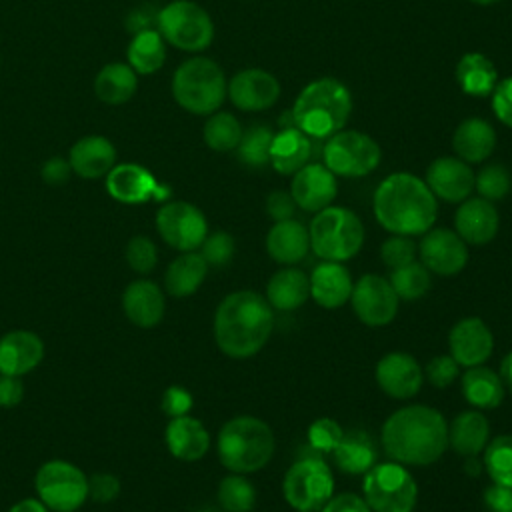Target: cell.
<instances>
[{
    "label": "cell",
    "mask_w": 512,
    "mask_h": 512,
    "mask_svg": "<svg viewBox=\"0 0 512 512\" xmlns=\"http://www.w3.org/2000/svg\"><path fill=\"white\" fill-rule=\"evenodd\" d=\"M126 260L132 270L148 274L158 262L156 244L148 236H134L126 246Z\"/></svg>",
    "instance_id": "c3c4849f"
},
{
    "label": "cell",
    "mask_w": 512,
    "mask_h": 512,
    "mask_svg": "<svg viewBox=\"0 0 512 512\" xmlns=\"http://www.w3.org/2000/svg\"><path fill=\"white\" fill-rule=\"evenodd\" d=\"M156 28L168 44L184 52H202L214 40L210 14L192 0H174L166 4L158 12Z\"/></svg>",
    "instance_id": "9c48e42d"
},
{
    "label": "cell",
    "mask_w": 512,
    "mask_h": 512,
    "mask_svg": "<svg viewBox=\"0 0 512 512\" xmlns=\"http://www.w3.org/2000/svg\"><path fill=\"white\" fill-rule=\"evenodd\" d=\"M208 274V264L200 252H182L174 258L164 274L166 292L174 298H186L194 294Z\"/></svg>",
    "instance_id": "836d02e7"
},
{
    "label": "cell",
    "mask_w": 512,
    "mask_h": 512,
    "mask_svg": "<svg viewBox=\"0 0 512 512\" xmlns=\"http://www.w3.org/2000/svg\"><path fill=\"white\" fill-rule=\"evenodd\" d=\"M156 230L168 246L180 252H192L204 242L208 222L202 210L194 204L174 200L160 206L156 214Z\"/></svg>",
    "instance_id": "4fadbf2b"
},
{
    "label": "cell",
    "mask_w": 512,
    "mask_h": 512,
    "mask_svg": "<svg viewBox=\"0 0 512 512\" xmlns=\"http://www.w3.org/2000/svg\"><path fill=\"white\" fill-rule=\"evenodd\" d=\"M374 216L378 224L402 236L428 232L438 214V202L426 182L408 172L386 176L374 192Z\"/></svg>",
    "instance_id": "3957f363"
},
{
    "label": "cell",
    "mask_w": 512,
    "mask_h": 512,
    "mask_svg": "<svg viewBox=\"0 0 512 512\" xmlns=\"http://www.w3.org/2000/svg\"><path fill=\"white\" fill-rule=\"evenodd\" d=\"M128 64L136 74H154L166 60V40L158 28H146L132 36L128 50Z\"/></svg>",
    "instance_id": "8d00e7d4"
},
{
    "label": "cell",
    "mask_w": 512,
    "mask_h": 512,
    "mask_svg": "<svg viewBox=\"0 0 512 512\" xmlns=\"http://www.w3.org/2000/svg\"><path fill=\"white\" fill-rule=\"evenodd\" d=\"M416 254H418V246L410 240V236H402V234H392L390 238L384 240L380 248L382 262L388 270H396L400 266L414 262Z\"/></svg>",
    "instance_id": "bcb514c9"
},
{
    "label": "cell",
    "mask_w": 512,
    "mask_h": 512,
    "mask_svg": "<svg viewBox=\"0 0 512 512\" xmlns=\"http://www.w3.org/2000/svg\"><path fill=\"white\" fill-rule=\"evenodd\" d=\"M218 504L226 512H250L256 506V490L244 474H228L218 486Z\"/></svg>",
    "instance_id": "b9f144b4"
},
{
    "label": "cell",
    "mask_w": 512,
    "mask_h": 512,
    "mask_svg": "<svg viewBox=\"0 0 512 512\" xmlns=\"http://www.w3.org/2000/svg\"><path fill=\"white\" fill-rule=\"evenodd\" d=\"M42 180L50 186H60L64 182H68L70 174H72V166L68 162V158H60V156H54L50 160H46L42 164Z\"/></svg>",
    "instance_id": "6f0895ef"
},
{
    "label": "cell",
    "mask_w": 512,
    "mask_h": 512,
    "mask_svg": "<svg viewBox=\"0 0 512 512\" xmlns=\"http://www.w3.org/2000/svg\"><path fill=\"white\" fill-rule=\"evenodd\" d=\"M474 172L458 156L436 158L426 170V186L444 202H462L474 190Z\"/></svg>",
    "instance_id": "d6986e66"
},
{
    "label": "cell",
    "mask_w": 512,
    "mask_h": 512,
    "mask_svg": "<svg viewBox=\"0 0 512 512\" xmlns=\"http://www.w3.org/2000/svg\"><path fill=\"white\" fill-rule=\"evenodd\" d=\"M336 192V176L324 164L316 162H308L298 172H294L290 182V194L296 206L306 212H320L328 208L336 198Z\"/></svg>",
    "instance_id": "ffe728a7"
},
{
    "label": "cell",
    "mask_w": 512,
    "mask_h": 512,
    "mask_svg": "<svg viewBox=\"0 0 512 512\" xmlns=\"http://www.w3.org/2000/svg\"><path fill=\"white\" fill-rule=\"evenodd\" d=\"M344 430L342 426L332 418H318L308 428V442L318 454H332V450L342 440Z\"/></svg>",
    "instance_id": "7dc6e473"
},
{
    "label": "cell",
    "mask_w": 512,
    "mask_h": 512,
    "mask_svg": "<svg viewBox=\"0 0 512 512\" xmlns=\"http://www.w3.org/2000/svg\"><path fill=\"white\" fill-rule=\"evenodd\" d=\"M482 504L486 512H512V488L492 482L482 492Z\"/></svg>",
    "instance_id": "11a10c76"
},
{
    "label": "cell",
    "mask_w": 512,
    "mask_h": 512,
    "mask_svg": "<svg viewBox=\"0 0 512 512\" xmlns=\"http://www.w3.org/2000/svg\"><path fill=\"white\" fill-rule=\"evenodd\" d=\"M350 112L348 88L336 78H318L298 94L290 116L306 136L328 138L344 128Z\"/></svg>",
    "instance_id": "277c9868"
},
{
    "label": "cell",
    "mask_w": 512,
    "mask_h": 512,
    "mask_svg": "<svg viewBox=\"0 0 512 512\" xmlns=\"http://www.w3.org/2000/svg\"><path fill=\"white\" fill-rule=\"evenodd\" d=\"M106 190L122 204H144L150 200H166L170 196V188L160 184L148 168L136 162L114 164L106 174Z\"/></svg>",
    "instance_id": "9a60e30c"
},
{
    "label": "cell",
    "mask_w": 512,
    "mask_h": 512,
    "mask_svg": "<svg viewBox=\"0 0 512 512\" xmlns=\"http://www.w3.org/2000/svg\"><path fill=\"white\" fill-rule=\"evenodd\" d=\"M138 88V76L128 62H110L102 66L94 80L96 96L112 106L128 102Z\"/></svg>",
    "instance_id": "d590c367"
},
{
    "label": "cell",
    "mask_w": 512,
    "mask_h": 512,
    "mask_svg": "<svg viewBox=\"0 0 512 512\" xmlns=\"http://www.w3.org/2000/svg\"><path fill=\"white\" fill-rule=\"evenodd\" d=\"M382 448L394 462L434 464L448 448V422L430 406L412 404L392 412L382 424Z\"/></svg>",
    "instance_id": "6da1fadb"
},
{
    "label": "cell",
    "mask_w": 512,
    "mask_h": 512,
    "mask_svg": "<svg viewBox=\"0 0 512 512\" xmlns=\"http://www.w3.org/2000/svg\"><path fill=\"white\" fill-rule=\"evenodd\" d=\"M338 470L350 476L366 474L378 462V448L374 438L366 430L344 432L338 446L332 450Z\"/></svg>",
    "instance_id": "f1b7e54d"
},
{
    "label": "cell",
    "mask_w": 512,
    "mask_h": 512,
    "mask_svg": "<svg viewBox=\"0 0 512 512\" xmlns=\"http://www.w3.org/2000/svg\"><path fill=\"white\" fill-rule=\"evenodd\" d=\"M68 162L72 172L80 178L94 180L106 176L116 164V148L114 144L100 134L84 136L70 148Z\"/></svg>",
    "instance_id": "484cf974"
},
{
    "label": "cell",
    "mask_w": 512,
    "mask_h": 512,
    "mask_svg": "<svg viewBox=\"0 0 512 512\" xmlns=\"http://www.w3.org/2000/svg\"><path fill=\"white\" fill-rule=\"evenodd\" d=\"M470 2L480 4V6H490V4H496V2H500V0H470Z\"/></svg>",
    "instance_id": "be15d7a7"
},
{
    "label": "cell",
    "mask_w": 512,
    "mask_h": 512,
    "mask_svg": "<svg viewBox=\"0 0 512 512\" xmlns=\"http://www.w3.org/2000/svg\"><path fill=\"white\" fill-rule=\"evenodd\" d=\"M474 188L480 198L496 202L502 200L512 188V176L502 164H488L474 176Z\"/></svg>",
    "instance_id": "ee69618b"
},
{
    "label": "cell",
    "mask_w": 512,
    "mask_h": 512,
    "mask_svg": "<svg viewBox=\"0 0 512 512\" xmlns=\"http://www.w3.org/2000/svg\"><path fill=\"white\" fill-rule=\"evenodd\" d=\"M166 300L160 286L152 280H134L124 288L122 310L138 328H152L164 316Z\"/></svg>",
    "instance_id": "d4e9b609"
},
{
    "label": "cell",
    "mask_w": 512,
    "mask_h": 512,
    "mask_svg": "<svg viewBox=\"0 0 512 512\" xmlns=\"http://www.w3.org/2000/svg\"><path fill=\"white\" fill-rule=\"evenodd\" d=\"M456 82L470 96H488L498 82V72L488 56L468 52L456 66Z\"/></svg>",
    "instance_id": "74e56055"
},
{
    "label": "cell",
    "mask_w": 512,
    "mask_h": 512,
    "mask_svg": "<svg viewBox=\"0 0 512 512\" xmlns=\"http://www.w3.org/2000/svg\"><path fill=\"white\" fill-rule=\"evenodd\" d=\"M456 234L474 246L488 244L500 226V216L494 202L484 198H466L460 202L454 216Z\"/></svg>",
    "instance_id": "7402d4cb"
},
{
    "label": "cell",
    "mask_w": 512,
    "mask_h": 512,
    "mask_svg": "<svg viewBox=\"0 0 512 512\" xmlns=\"http://www.w3.org/2000/svg\"><path fill=\"white\" fill-rule=\"evenodd\" d=\"M194 400H192V394L182 388V386H170L164 390L162 394V400H160V406L164 410V414H168L170 418H178V416H186L192 408Z\"/></svg>",
    "instance_id": "816d5d0a"
},
{
    "label": "cell",
    "mask_w": 512,
    "mask_h": 512,
    "mask_svg": "<svg viewBox=\"0 0 512 512\" xmlns=\"http://www.w3.org/2000/svg\"><path fill=\"white\" fill-rule=\"evenodd\" d=\"M310 278V296L322 308H340L350 300L352 276L342 262L322 260L314 266Z\"/></svg>",
    "instance_id": "cb8c5ba5"
},
{
    "label": "cell",
    "mask_w": 512,
    "mask_h": 512,
    "mask_svg": "<svg viewBox=\"0 0 512 512\" xmlns=\"http://www.w3.org/2000/svg\"><path fill=\"white\" fill-rule=\"evenodd\" d=\"M228 82L222 68L204 56L182 62L172 76V96L188 112L208 116L226 98Z\"/></svg>",
    "instance_id": "8992f818"
},
{
    "label": "cell",
    "mask_w": 512,
    "mask_h": 512,
    "mask_svg": "<svg viewBox=\"0 0 512 512\" xmlns=\"http://www.w3.org/2000/svg\"><path fill=\"white\" fill-rule=\"evenodd\" d=\"M310 298V278L294 268H280L272 274L266 286V300L274 310L290 312L300 308Z\"/></svg>",
    "instance_id": "d6a6232c"
},
{
    "label": "cell",
    "mask_w": 512,
    "mask_h": 512,
    "mask_svg": "<svg viewBox=\"0 0 512 512\" xmlns=\"http://www.w3.org/2000/svg\"><path fill=\"white\" fill-rule=\"evenodd\" d=\"M496 146L494 128L482 118H468L458 124L452 136L456 156L468 164L484 162Z\"/></svg>",
    "instance_id": "1f68e13d"
},
{
    "label": "cell",
    "mask_w": 512,
    "mask_h": 512,
    "mask_svg": "<svg viewBox=\"0 0 512 512\" xmlns=\"http://www.w3.org/2000/svg\"><path fill=\"white\" fill-rule=\"evenodd\" d=\"M44 358V342L30 330H12L0 338V374L24 376Z\"/></svg>",
    "instance_id": "603a6c76"
},
{
    "label": "cell",
    "mask_w": 512,
    "mask_h": 512,
    "mask_svg": "<svg viewBox=\"0 0 512 512\" xmlns=\"http://www.w3.org/2000/svg\"><path fill=\"white\" fill-rule=\"evenodd\" d=\"M308 234L314 254L332 262L354 258L364 244V226L360 218L344 206H328L316 212L308 226Z\"/></svg>",
    "instance_id": "52a82bcc"
},
{
    "label": "cell",
    "mask_w": 512,
    "mask_h": 512,
    "mask_svg": "<svg viewBox=\"0 0 512 512\" xmlns=\"http://www.w3.org/2000/svg\"><path fill=\"white\" fill-rule=\"evenodd\" d=\"M400 298L396 296L388 278L378 274L360 276L350 294V304L356 318L372 328L386 326L398 312Z\"/></svg>",
    "instance_id": "5bb4252c"
},
{
    "label": "cell",
    "mask_w": 512,
    "mask_h": 512,
    "mask_svg": "<svg viewBox=\"0 0 512 512\" xmlns=\"http://www.w3.org/2000/svg\"><path fill=\"white\" fill-rule=\"evenodd\" d=\"M390 284L400 300H418L422 298L432 284L430 270L422 262H410L396 270H390Z\"/></svg>",
    "instance_id": "60d3db41"
},
{
    "label": "cell",
    "mask_w": 512,
    "mask_h": 512,
    "mask_svg": "<svg viewBox=\"0 0 512 512\" xmlns=\"http://www.w3.org/2000/svg\"><path fill=\"white\" fill-rule=\"evenodd\" d=\"M234 248H236L234 238L224 230H216L212 234H206L204 242L200 244V254L206 260L208 268L210 266L222 268L234 256Z\"/></svg>",
    "instance_id": "f6af8a7d"
},
{
    "label": "cell",
    "mask_w": 512,
    "mask_h": 512,
    "mask_svg": "<svg viewBox=\"0 0 512 512\" xmlns=\"http://www.w3.org/2000/svg\"><path fill=\"white\" fill-rule=\"evenodd\" d=\"M312 140L294 124L274 134L270 146V164L280 174H294L310 162Z\"/></svg>",
    "instance_id": "4dcf8cb0"
},
{
    "label": "cell",
    "mask_w": 512,
    "mask_h": 512,
    "mask_svg": "<svg viewBox=\"0 0 512 512\" xmlns=\"http://www.w3.org/2000/svg\"><path fill=\"white\" fill-rule=\"evenodd\" d=\"M418 256L430 272L440 276H454L468 262V246L456 234V230L430 228L420 240Z\"/></svg>",
    "instance_id": "2e32d148"
},
{
    "label": "cell",
    "mask_w": 512,
    "mask_h": 512,
    "mask_svg": "<svg viewBox=\"0 0 512 512\" xmlns=\"http://www.w3.org/2000/svg\"><path fill=\"white\" fill-rule=\"evenodd\" d=\"M274 330V308L254 290H238L218 304L214 314V340L230 358L258 354Z\"/></svg>",
    "instance_id": "7a4b0ae2"
},
{
    "label": "cell",
    "mask_w": 512,
    "mask_h": 512,
    "mask_svg": "<svg viewBox=\"0 0 512 512\" xmlns=\"http://www.w3.org/2000/svg\"><path fill=\"white\" fill-rule=\"evenodd\" d=\"M490 438L488 418L480 410H464L448 424V446L460 456H478Z\"/></svg>",
    "instance_id": "f546056e"
},
{
    "label": "cell",
    "mask_w": 512,
    "mask_h": 512,
    "mask_svg": "<svg viewBox=\"0 0 512 512\" xmlns=\"http://www.w3.org/2000/svg\"><path fill=\"white\" fill-rule=\"evenodd\" d=\"M8 512H50L38 498H24L16 502Z\"/></svg>",
    "instance_id": "91938a15"
},
{
    "label": "cell",
    "mask_w": 512,
    "mask_h": 512,
    "mask_svg": "<svg viewBox=\"0 0 512 512\" xmlns=\"http://www.w3.org/2000/svg\"><path fill=\"white\" fill-rule=\"evenodd\" d=\"M448 348L458 366H480L494 350V336L482 318H462L448 334Z\"/></svg>",
    "instance_id": "ac0fdd59"
},
{
    "label": "cell",
    "mask_w": 512,
    "mask_h": 512,
    "mask_svg": "<svg viewBox=\"0 0 512 512\" xmlns=\"http://www.w3.org/2000/svg\"><path fill=\"white\" fill-rule=\"evenodd\" d=\"M226 96L232 104L246 112L270 108L280 96V82L266 70L248 68L238 72L230 82Z\"/></svg>",
    "instance_id": "44dd1931"
},
{
    "label": "cell",
    "mask_w": 512,
    "mask_h": 512,
    "mask_svg": "<svg viewBox=\"0 0 512 512\" xmlns=\"http://www.w3.org/2000/svg\"><path fill=\"white\" fill-rule=\"evenodd\" d=\"M274 132L268 126H252L246 132H242L240 144L236 146L238 160L246 166L260 168L270 164V146H272Z\"/></svg>",
    "instance_id": "7bdbcfd3"
},
{
    "label": "cell",
    "mask_w": 512,
    "mask_h": 512,
    "mask_svg": "<svg viewBox=\"0 0 512 512\" xmlns=\"http://www.w3.org/2000/svg\"><path fill=\"white\" fill-rule=\"evenodd\" d=\"M294 210H296V202H294L290 192L274 190V192L268 194V198H266V212H268V216L274 222L290 220L294 216Z\"/></svg>",
    "instance_id": "db71d44e"
},
{
    "label": "cell",
    "mask_w": 512,
    "mask_h": 512,
    "mask_svg": "<svg viewBox=\"0 0 512 512\" xmlns=\"http://www.w3.org/2000/svg\"><path fill=\"white\" fill-rule=\"evenodd\" d=\"M492 110L502 124L512 128V76L496 82L492 90Z\"/></svg>",
    "instance_id": "f5cc1de1"
},
{
    "label": "cell",
    "mask_w": 512,
    "mask_h": 512,
    "mask_svg": "<svg viewBox=\"0 0 512 512\" xmlns=\"http://www.w3.org/2000/svg\"><path fill=\"white\" fill-rule=\"evenodd\" d=\"M164 438H166V446H168L170 454L184 462L200 460L210 448L208 430L204 428V424L198 418H194L190 414L172 418L166 426Z\"/></svg>",
    "instance_id": "4316f807"
},
{
    "label": "cell",
    "mask_w": 512,
    "mask_h": 512,
    "mask_svg": "<svg viewBox=\"0 0 512 512\" xmlns=\"http://www.w3.org/2000/svg\"><path fill=\"white\" fill-rule=\"evenodd\" d=\"M482 466L494 484L512 488V434L492 438L482 450Z\"/></svg>",
    "instance_id": "f35d334b"
},
{
    "label": "cell",
    "mask_w": 512,
    "mask_h": 512,
    "mask_svg": "<svg viewBox=\"0 0 512 512\" xmlns=\"http://www.w3.org/2000/svg\"><path fill=\"white\" fill-rule=\"evenodd\" d=\"M504 390L500 376L482 364L468 368L462 376V394L478 410L498 408L504 400Z\"/></svg>",
    "instance_id": "e575fe53"
},
{
    "label": "cell",
    "mask_w": 512,
    "mask_h": 512,
    "mask_svg": "<svg viewBox=\"0 0 512 512\" xmlns=\"http://www.w3.org/2000/svg\"><path fill=\"white\" fill-rule=\"evenodd\" d=\"M24 398V384L20 376L0 374V408H12Z\"/></svg>",
    "instance_id": "680465c9"
},
{
    "label": "cell",
    "mask_w": 512,
    "mask_h": 512,
    "mask_svg": "<svg viewBox=\"0 0 512 512\" xmlns=\"http://www.w3.org/2000/svg\"><path fill=\"white\" fill-rule=\"evenodd\" d=\"M120 494V480L110 472H98L88 478V498L106 504Z\"/></svg>",
    "instance_id": "f907efd6"
},
{
    "label": "cell",
    "mask_w": 512,
    "mask_h": 512,
    "mask_svg": "<svg viewBox=\"0 0 512 512\" xmlns=\"http://www.w3.org/2000/svg\"><path fill=\"white\" fill-rule=\"evenodd\" d=\"M196 512H216V510H212V508H202V510H196Z\"/></svg>",
    "instance_id": "e7e4bbea"
},
{
    "label": "cell",
    "mask_w": 512,
    "mask_h": 512,
    "mask_svg": "<svg viewBox=\"0 0 512 512\" xmlns=\"http://www.w3.org/2000/svg\"><path fill=\"white\" fill-rule=\"evenodd\" d=\"M322 156L324 166L334 176L358 178L376 170L380 164V146L364 132L338 130L328 136Z\"/></svg>",
    "instance_id": "7c38bea8"
},
{
    "label": "cell",
    "mask_w": 512,
    "mask_h": 512,
    "mask_svg": "<svg viewBox=\"0 0 512 512\" xmlns=\"http://www.w3.org/2000/svg\"><path fill=\"white\" fill-rule=\"evenodd\" d=\"M424 374H426V378H428V382L432 386L446 388V386H450L456 380L458 364H456V360L450 354H440V356H434L426 364Z\"/></svg>",
    "instance_id": "681fc988"
},
{
    "label": "cell",
    "mask_w": 512,
    "mask_h": 512,
    "mask_svg": "<svg viewBox=\"0 0 512 512\" xmlns=\"http://www.w3.org/2000/svg\"><path fill=\"white\" fill-rule=\"evenodd\" d=\"M266 250L278 264L300 262L310 250L308 228L294 218L274 222L266 236Z\"/></svg>",
    "instance_id": "83f0119b"
},
{
    "label": "cell",
    "mask_w": 512,
    "mask_h": 512,
    "mask_svg": "<svg viewBox=\"0 0 512 512\" xmlns=\"http://www.w3.org/2000/svg\"><path fill=\"white\" fill-rule=\"evenodd\" d=\"M498 376H500V380H502L504 388H506L508 392H512V350L502 358Z\"/></svg>",
    "instance_id": "94428289"
},
{
    "label": "cell",
    "mask_w": 512,
    "mask_h": 512,
    "mask_svg": "<svg viewBox=\"0 0 512 512\" xmlns=\"http://www.w3.org/2000/svg\"><path fill=\"white\" fill-rule=\"evenodd\" d=\"M362 498L372 512H412L418 500L414 476L400 462H376L362 480Z\"/></svg>",
    "instance_id": "ba28073f"
},
{
    "label": "cell",
    "mask_w": 512,
    "mask_h": 512,
    "mask_svg": "<svg viewBox=\"0 0 512 512\" xmlns=\"http://www.w3.org/2000/svg\"><path fill=\"white\" fill-rule=\"evenodd\" d=\"M274 434L256 416H236L218 432V458L222 466L236 474H252L264 468L274 456Z\"/></svg>",
    "instance_id": "5b68a950"
},
{
    "label": "cell",
    "mask_w": 512,
    "mask_h": 512,
    "mask_svg": "<svg viewBox=\"0 0 512 512\" xmlns=\"http://www.w3.org/2000/svg\"><path fill=\"white\" fill-rule=\"evenodd\" d=\"M376 382L382 392L396 400L416 396L424 382V372L418 360L406 352H388L376 364Z\"/></svg>",
    "instance_id": "e0dca14e"
},
{
    "label": "cell",
    "mask_w": 512,
    "mask_h": 512,
    "mask_svg": "<svg viewBox=\"0 0 512 512\" xmlns=\"http://www.w3.org/2000/svg\"><path fill=\"white\" fill-rule=\"evenodd\" d=\"M318 512H372L366 500L354 492H342L330 496V500Z\"/></svg>",
    "instance_id": "9f6ffc18"
},
{
    "label": "cell",
    "mask_w": 512,
    "mask_h": 512,
    "mask_svg": "<svg viewBox=\"0 0 512 512\" xmlns=\"http://www.w3.org/2000/svg\"><path fill=\"white\" fill-rule=\"evenodd\" d=\"M242 126L230 112H212L204 124V142L216 152L236 150L242 138Z\"/></svg>",
    "instance_id": "ab89813d"
},
{
    "label": "cell",
    "mask_w": 512,
    "mask_h": 512,
    "mask_svg": "<svg viewBox=\"0 0 512 512\" xmlns=\"http://www.w3.org/2000/svg\"><path fill=\"white\" fill-rule=\"evenodd\" d=\"M282 490L296 512H318L334 492V476L320 454L304 456L288 468Z\"/></svg>",
    "instance_id": "30bf717a"
},
{
    "label": "cell",
    "mask_w": 512,
    "mask_h": 512,
    "mask_svg": "<svg viewBox=\"0 0 512 512\" xmlns=\"http://www.w3.org/2000/svg\"><path fill=\"white\" fill-rule=\"evenodd\" d=\"M38 500L50 512H76L88 500V476L66 460L44 462L34 478Z\"/></svg>",
    "instance_id": "8fae6325"
},
{
    "label": "cell",
    "mask_w": 512,
    "mask_h": 512,
    "mask_svg": "<svg viewBox=\"0 0 512 512\" xmlns=\"http://www.w3.org/2000/svg\"><path fill=\"white\" fill-rule=\"evenodd\" d=\"M482 468H484V466H482V460H478L476 456H466V464H464L466 474H470V476H478Z\"/></svg>",
    "instance_id": "6125c7cd"
}]
</instances>
